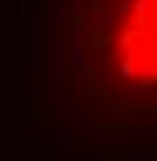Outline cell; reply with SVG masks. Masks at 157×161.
Returning <instances> with one entry per match:
<instances>
[{"instance_id": "cell-1", "label": "cell", "mask_w": 157, "mask_h": 161, "mask_svg": "<svg viewBox=\"0 0 157 161\" xmlns=\"http://www.w3.org/2000/svg\"><path fill=\"white\" fill-rule=\"evenodd\" d=\"M48 86L99 134H140L157 110V0H44Z\"/></svg>"}]
</instances>
